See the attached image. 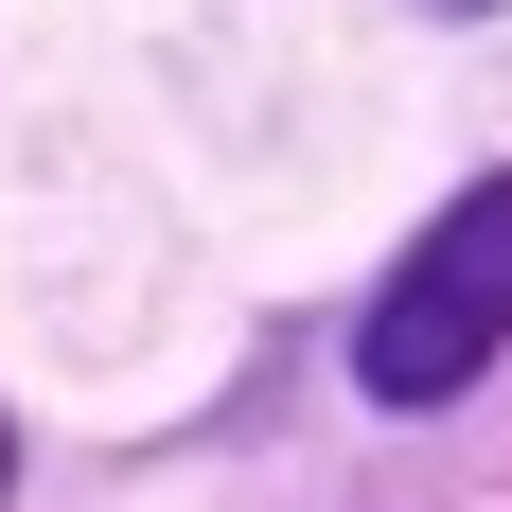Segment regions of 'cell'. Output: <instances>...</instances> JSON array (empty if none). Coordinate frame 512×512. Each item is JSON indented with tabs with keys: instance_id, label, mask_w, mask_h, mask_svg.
I'll list each match as a JSON object with an SVG mask.
<instances>
[{
	"instance_id": "obj_1",
	"label": "cell",
	"mask_w": 512,
	"mask_h": 512,
	"mask_svg": "<svg viewBox=\"0 0 512 512\" xmlns=\"http://www.w3.org/2000/svg\"><path fill=\"white\" fill-rule=\"evenodd\" d=\"M495 336H512V177H477V195L442 212L389 283H371L354 371L389 389V407H442V389H477V371H495Z\"/></svg>"
},
{
	"instance_id": "obj_2",
	"label": "cell",
	"mask_w": 512,
	"mask_h": 512,
	"mask_svg": "<svg viewBox=\"0 0 512 512\" xmlns=\"http://www.w3.org/2000/svg\"><path fill=\"white\" fill-rule=\"evenodd\" d=\"M442 18H495V0H442Z\"/></svg>"
},
{
	"instance_id": "obj_3",
	"label": "cell",
	"mask_w": 512,
	"mask_h": 512,
	"mask_svg": "<svg viewBox=\"0 0 512 512\" xmlns=\"http://www.w3.org/2000/svg\"><path fill=\"white\" fill-rule=\"evenodd\" d=\"M0 477H18V442H0Z\"/></svg>"
}]
</instances>
